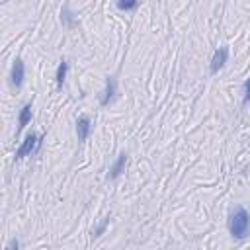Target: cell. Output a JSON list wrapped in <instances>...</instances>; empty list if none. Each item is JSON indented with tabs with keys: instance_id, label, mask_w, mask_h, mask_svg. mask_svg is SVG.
<instances>
[{
	"instance_id": "cell-13",
	"label": "cell",
	"mask_w": 250,
	"mask_h": 250,
	"mask_svg": "<svg viewBox=\"0 0 250 250\" xmlns=\"http://www.w3.org/2000/svg\"><path fill=\"white\" fill-rule=\"evenodd\" d=\"M244 102H250V78L244 84Z\"/></svg>"
},
{
	"instance_id": "cell-8",
	"label": "cell",
	"mask_w": 250,
	"mask_h": 250,
	"mask_svg": "<svg viewBox=\"0 0 250 250\" xmlns=\"http://www.w3.org/2000/svg\"><path fill=\"white\" fill-rule=\"evenodd\" d=\"M125 162H127V154H125V152H121V154L117 156L115 164H113V166H111V170H109V178H117V176L123 172V168H125Z\"/></svg>"
},
{
	"instance_id": "cell-2",
	"label": "cell",
	"mask_w": 250,
	"mask_h": 250,
	"mask_svg": "<svg viewBox=\"0 0 250 250\" xmlns=\"http://www.w3.org/2000/svg\"><path fill=\"white\" fill-rule=\"evenodd\" d=\"M41 141H43V137H37L35 133H29V135L25 137V141H21L20 148L16 150V158L20 160V158H23V156H27V154H31V152H37L39 146H41Z\"/></svg>"
},
{
	"instance_id": "cell-6",
	"label": "cell",
	"mask_w": 250,
	"mask_h": 250,
	"mask_svg": "<svg viewBox=\"0 0 250 250\" xmlns=\"http://www.w3.org/2000/svg\"><path fill=\"white\" fill-rule=\"evenodd\" d=\"M115 88H117L115 78H107V82H105V92H104V96H102V100H100L102 105H107V104L113 100V96H115Z\"/></svg>"
},
{
	"instance_id": "cell-12",
	"label": "cell",
	"mask_w": 250,
	"mask_h": 250,
	"mask_svg": "<svg viewBox=\"0 0 250 250\" xmlns=\"http://www.w3.org/2000/svg\"><path fill=\"white\" fill-rule=\"evenodd\" d=\"M107 223H109V219H104V223L102 225H98V229L94 230V236H100L104 230H105V227H107Z\"/></svg>"
},
{
	"instance_id": "cell-9",
	"label": "cell",
	"mask_w": 250,
	"mask_h": 250,
	"mask_svg": "<svg viewBox=\"0 0 250 250\" xmlns=\"http://www.w3.org/2000/svg\"><path fill=\"white\" fill-rule=\"evenodd\" d=\"M66 68H68L66 61H61V62H59V68H57V86H59V88H61V86H62V82H64Z\"/></svg>"
},
{
	"instance_id": "cell-14",
	"label": "cell",
	"mask_w": 250,
	"mask_h": 250,
	"mask_svg": "<svg viewBox=\"0 0 250 250\" xmlns=\"http://www.w3.org/2000/svg\"><path fill=\"white\" fill-rule=\"evenodd\" d=\"M6 250H20V242L14 238V240H10V244L6 246Z\"/></svg>"
},
{
	"instance_id": "cell-7",
	"label": "cell",
	"mask_w": 250,
	"mask_h": 250,
	"mask_svg": "<svg viewBox=\"0 0 250 250\" xmlns=\"http://www.w3.org/2000/svg\"><path fill=\"white\" fill-rule=\"evenodd\" d=\"M31 121V104H25L20 111V121H18V133Z\"/></svg>"
},
{
	"instance_id": "cell-11",
	"label": "cell",
	"mask_w": 250,
	"mask_h": 250,
	"mask_svg": "<svg viewBox=\"0 0 250 250\" xmlns=\"http://www.w3.org/2000/svg\"><path fill=\"white\" fill-rule=\"evenodd\" d=\"M137 6H139L137 2H123V0L117 2V8H119V10H135Z\"/></svg>"
},
{
	"instance_id": "cell-3",
	"label": "cell",
	"mask_w": 250,
	"mask_h": 250,
	"mask_svg": "<svg viewBox=\"0 0 250 250\" xmlns=\"http://www.w3.org/2000/svg\"><path fill=\"white\" fill-rule=\"evenodd\" d=\"M227 57H229V49H227V47H219V49L215 51V55H213V59H211V72H213V74L219 72V68L227 62Z\"/></svg>"
},
{
	"instance_id": "cell-1",
	"label": "cell",
	"mask_w": 250,
	"mask_h": 250,
	"mask_svg": "<svg viewBox=\"0 0 250 250\" xmlns=\"http://www.w3.org/2000/svg\"><path fill=\"white\" fill-rule=\"evenodd\" d=\"M229 230L234 238L242 240L250 230V215L244 207H234L229 217Z\"/></svg>"
},
{
	"instance_id": "cell-5",
	"label": "cell",
	"mask_w": 250,
	"mask_h": 250,
	"mask_svg": "<svg viewBox=\"0 0 250 250\" xmlns=\"http://www.w3.org/2000/svg\"><path fill=\"white\" fill-rule=\"evenodd\" d=\"M90 129H92L90 119H88L86 115L78 117V121H76V135H78V141H86L88 135H90Z\"/></svg>"
},
{
	"instance_id": "cell-10",
	"label": "cell",
	"mask_w": 250,
	"mask_h": 250,
	"mask_svg": "<svg viewBox=\"0 0 250 250\" xmlns=\"http://www.w3.org/2000/svg\"><path fill=\"white\" fill-rule=\"evenodd\" d=\"M62 21H64L68 27H72V25H74V18H72V14L68 12V8H64V10H62Z\"/></svg>"
},
{
	"instance_id": "cell-4",
	"label": "cell",
	"mask_w": 250,
	"mask_h": 250,
	"mask_svg": "<svg viewBox=\"0 0 250 250\" xmlns=\"http://www.w3.org/2000/svg\"><path fill=\"white\" fill-rule=\"evenodd\" d=\"M10 82H12L14 88H20L21 86V82H23V61L21 59H16V62H14Z\"/></svg>"
}]
</instances>
